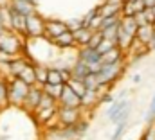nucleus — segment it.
Returning <instances> with one entry per match:
<instances>
[{
	"instance_id": "4468645a",
	"label": "nucleus",
	"mask_w": 155,
	"mask_h": 140,
	"mask_svg": "<svg viewBox=\"0 0 155 140\" xmlns=\"http://www.w3.org/2000/svg\"><path fill=\"white\" fill-rule=\"evenodd\" d=\"M58 104L63 106V108H83L81 97H78L76 94L67 86V84H65V88H63V94H61V97H60Z\"/></svg>"
},
{
	"instance_id": "c9c22d12",
	"label": "nucleus",
	"mask_w": 155,
	"mask_h": 140,
	"mask_svg": "<svg viewBox=\"0 0 155 140\" xmlns=\"http://www.w3.org/2000/svg\"><path fill=\"white\" fill-rule=\"evenodd\" d=\"M143 2H144L146 9H155V0H143Z\"/></svg>"
},
{
	"instance_id": "b1692460",
	"label": "nucleus",
	"mask_w": 155,
	"mask_h": 140,
	"mask_svg": "<svg viewBox=\"0 0 155 140\" xmlns=\"http://www.w3.org/2000/svg\"><path fill=\"white\" fill-rule=\"evenodd\" d=\"M9 104V86H7V77L0 75V111L5 110Z\"/></svg>"
},
{
	"instance_id": "f03ea898",
	"label": "nucleus",
	"mask_w": 155,
	"mask_h": 140,
	"mask_svg": "<svg viewBox=\"0 0 155 140\" xmlns=\"http://www.w3.org/2000/svg\"><path fill=\"white\" fill-rule=\"evenodd\" d=\"M137 31H139V24H137L135 16H132V18L123 16L121 24H119V33H117L116 45L128 54V50H130V49L134 47V43H135Z\"/></svg>"
},
{
	"instance_id": "2f4dec72",
	"label": "nucleus",
	"mask_w": 155,
	"mask_h": 140,
	"mask_svg": "<svg viewBox=\"0 0 155 140\" xmlns=\"http://www.w3.org/2000/svg\"><path fill=\"white\" fill-rule=\"evenodd\" d=\"M114 47H116V43H112V41H108V40H103V41H101V45H99L96 50H97L101 56H105V54H107V52H110Z\"/></svg>"
},
{
	"instance_id": "9b49d317",
	"label": "nucleus",
	"mask_w": 155,
	"mask_h": 140,
	"mask_svg": "<svg viewBox=\"0 0 155 140\" xmlns=\"http://www.w3.org/2000/svg\"><path fill=\"white\" fill-rule=\"evenodd\" d=\"M41 97H43V88L38 86V84H36V86H31V90H29V94H27V97H25V103L22 106V110H25L27 113L35 115V111L38 110V106H40Z\"/></svg>"
},
{
	"instance_id": "1a4fd4ad",
	"label": "nucleus",
	"mask_w": 155,
	"mask_h": 140,
	"mask_svg": "<svg viewBox=\"0 0 155 140\" xmlns=\"http://www.w3.org/2000/svg\"><path fill=\"white\" fill-rule=\"evenodd\" d=\"M69 31L67 20H60V18H45V40L52 41L61 34H65Z\"/></svg>"
},
{
	"instance_id": "ddd939ff",
	"label": "nucleus",
	"mask_w": 155,
	"mask_h": 140,
	"mask_svg": "<svg viewBox=\"0 0 155 140\" xmlns=\"http://www.w3.org/2000/svg\"><path fill=\"white\" fill-rule=\"evenodd\" d=\"M128 106H132V101L130 99H119V97H116V101L107 108V120L108 122H114L117 119V115H121Z\"/></svg>"
},
{
	"instance_id": "4c0bfd02",
	"label": "nucleus",
	"mask_w": 155,
	"mask_h": 140,
	"mask_svg": "<svg viewBox=\"0 0 155 140\" xmlns=\"http://www.w3.org/2000/svg\"><path fill=\"white\" fill-rule=\"evenodd\" d=\"M148 49H150V52H155V38L150 41V45H148Z\"/></svg>"
},
{
	"instance_id": "393cba45",
	"label": "nucleus",
	"mask_w": 155,
	"mask_h": 140,
	"mask_svg": "<svg viewBox=\"0 0 155 140\" xmlns=\"http://www.w3.org/2000/svg\"><path fill=\"white\" fill-rule=\"evenodd\" d=\"M99 99H101V94H97V92H87V95L81 99L83 110H92L94 106L99 104Z\"/></svg>"
},
{
	"instance_id": "5701e85b",
	"label": "nucleus",
	"mask_w": 155,
	"mask_h": 140,
	"mask_svg": "<svg viewBox=\"0 0 155 140\" xmlns=\"http://www.w3.org/2000/svg\"><path fill=\"white\" fill-rule=\"evenodd\" d=\"M25 84H29V86H36L38 83H36V67H35V63L31 61L25 68L22 70V74L18 75Z\"/></svg>"
},
{
	"instance_id": "e433bc0d",
	"label": "nucleus",
	"mask_w": 155,
	"mask_h": 140,
	"mask_svg": "<svg viewBox=\"0 0 155 140\" xmlns=\"http://www.w3.org/2000/svg\"><path fill=\"white\" fill-rule=\"evenodd\" d=\"M143 81V77H141V74H135V75H132V83H135V84H139Z\"/></svg>"
},
{
	"instance_id": "f8f14e48",
	"label": "nucleus",
	"mask_w": 155,
	"mask_h": 140,
	"mask_svg": "<svg viewBox=\"0 0 155 140\" xmlns=\"http://www.w3.org/2000/svg\"><path fill=\"white\" fill-rule=\"evenodd\" d=\"M31 63V59L27 58V56H18V58H15L7 67H5V74H7V79H11V77H18L20 74H22V70L25 68L27 65ZM35 63V61H33Z\"/></svg>"
},
{
	"instance_id": "6ab92c4d",
	"label": "nucleus",
	"mask_w": 155,
	"mask_h": 140,
	"mask_svg": "<svg viewBox=\"0 0 155 140\" xmlns=\"http://www.w3.org/2000/svg\"><path fill=\"white\" fill-rule=\"evenodd\" d=\"M155 38V25H139V31H137V41L141 43V45H150V41Z\"/></svg>"
},
{
	"instance_id": "cd10ccee",
	"label": "nucleus",
	"mask_w": 155,
	"mask_h": 140,
	"mask_svg": "<svg viewBox=\"0 0 155 140\" xmlns=\"http://www.w3.org/2000/svg\"><path fill=\"white\" fill-rule=\"evenodd\" d=\"M43 88V94H47V95H51V97H54L56 101H60V97H61V94H63V88H65V84H43L41 86Z\"/></svg>"
},
{
	"instance_id": "4be33fe9",
	"label": "nucleus",
	"mask_w": 155,
	"mask_h": 140,
	"mask_svg": "<svg viewBox=\"0 0 155 140\" xmlns=\"http://www.w3.org/2000/svg\"><path fill=\"white\" fill-rule=\"evenodd\" d=\"M71 70H72V77L74 79H79V81H85L92 72L88 68V65H85L83 61H79V59H74V63L71 65Z\"/></svg>"
},
{
	"instance_id": "79ce46f5",
	"label": "nucleus",
	"mask_w": 155,
	"mask_h": 140,
	"mask_svg": "<svg viewBox=\"0 0 155 140\" xmlns=\"http://www.w3.org/2000/svg\"><path fill=\"white\" fill-rule=\"evenodd\" d=\"M126 2H135V0H126ZM126 2H124V4H126Z\"/></svg>"
},
{
	"instance_id": "bb28decb",
	"label": "nucleus",
	"mask_w": 155,
	"mask_h": 140,
	"mask_svg": "<svg viewBox=\"0 0 155 140\" xmlns=\"http://www.w3.org/2000/svg\"><path fill=\"white\" fill-rule=\"evenodd\" d=\"M67 86L76 94L78 97H81V99H83V97L87 95V92H88V90H87V86H85V83H83V81H79V79H74V77L67 83Z\"/></svg>"
},
{
	"instance_id": "7c9ffc66",
	"label": "nucleus",
	"mask_w": 155,
	"mask_h": 140,
	"mask_svg": "<svg viewBox=\"0 0 155 140\" xmlns=\"http://www.w3.org/2000/svg\"><path fill=\"white\" fill-rule=\"evenodd\" d=\"M126 128H128V120H126V122H119V124H116L114 133H112L110 140H121L123 138V135L126 133Z\"/></svg>"
},
{
	"instance_id": "9d476101",
	"label": "nucleus",
	"mask_w": 155,
	"mask_h": 140,
	"mask_svg": "<svg viewBox=\"0 0 155 140\" xmlns=\"http://www.w3.org/2000/svg\"><path fill=\"white\" fill-rule=\"evenodd\" d=\"M25 25H27V18L20 13H16L15 9L9 7V22H7V29L16 33L18 36L25 38ZM27 40V38H25Z\"/></svg>"
},
{
	"instance_id": "473e14b6",
	"label": "nucleus",
	"mask_w": 155,
	"mask_h": 140,
	"mask_svg": "<svg viewBox=\"0 0 155 140\" xmlns=\"http://www.w3.org/2000/svg\"><path fill=\"white\" fill-rule=\"evenodd\" d=\"M67 25H69V31H71V33H74V31H78V29L85 27V25H83V18H76V20H67Z\"/></svg>"
},
{
	"instance_id": "a19ab883",
	"label": "nucleus",
	"mask_w": 155,
	"mask_h": 140,
	"mask_svg": "<svg viewBox=\"0 0 155 140\" xmlns=\"http://www.w3.org/2000/svg\"><path fill=\"white\" fill-rule=\"evenodd\" d=\"M29 2H31V4H35V5L38 7V0H29Z\"/></svg>"
},
{
	"instance_id": "aec40b11",
	"label": "nucleus",
	"mask_w": 155,
	"mask_h": 140,
	"mask_svg": "<svg viewBox=\"0 0 155 140\" xmlns=\"http://www.w3.org/2000/svg\"><path fill=\"white\" fill-rule=\"evenodd\" d=\"M94 33H96V31H92V29H88V27H81V29L74 31V38H76L78 49H81V47H88V45H90V40H92V36H94Z\"/></svg>"
},
{
	"instance_id": "72a5a7b5",
	"label": "nucleus",
	"mask_w": 155,
	"mask_h": 140,
	"mask_svg": "<svg viewBox=\"0 0 155 140\" xmlns=\"http://www.w3.org/2000/svg\"><path fill=\"white\" fill-rule=\"evenodd\" d=\"M103 40H105L103 34H101L99 31H96L94 36H92V40H90V45H88V47H90V49H97V47L101 45V41H103Z\"/></svg>"
},
{
	"instance_id": "412c9836",
	"label": "nucleus",
	"mask_w": 155,
	"mask_h": 140,
	"mask_svg": "<svg viewBox=\"0 0 155 140\" xmlns=\"http://www.w3.org/2000/svg\"><path fill=\"white\" fill-rule=\"evenodd\" d=\"M99 11H101V18H110V16H123V5L121 4H99Z\"/></svg>"
},
{
	"instance_id": "f704fd0d",
	"label": "nucleus",
	"mask_w": 155,
	"mask_h": 140,
	"mask_svg": "<svg viewBox=\"0 0 155 140\" xmlns=\"http://www.w3.org/2000/svg\"><path fill=\"white\" fill-rule=\"evenodd\" d=\"M141 140H155V124H152V126L146 128V131L143 133Z\"/></svg>"
},
{
	"instance_id": "c85d7f7f",
	"label": "nucleus",
	"mask_w": 155,
	"mask_h": 140,
	"mask_svg": "<svg viewBox=\"0 0 155 140\" xmlns=\"http://www.w3.org/2000/svg\"><path fill=\"white\" fill-rule=\"evenodd\" d=\"M49 84H65L63 81V74H61V68L58 67H51L49 68Z\"/></svg>"
},
{
	"instance_id": "a211bd4d",
	"label": "nucleus",
	"mask_w": 155,
	"mask_h": 140,
	"mask_svg": "<svg viewBox=\"0 0 155 140\" xmlns=\"http://www.w3.org/2000/svg\"><path fill=\"white\" fill-rule=\"evenodd\" d=\"M9 7L15 9L16 13L24 14L25 18L31 16V14H35V13H38V11H36V5L31 4L29 0H11V5H9Z\"/></svg>"
},
{
	"instance_id": "423d86ee",
	"label": "nucleus",
	"mask_w": 155,
	"mask_h": 140,
	"mask_svg": "<svg viewBox=\"0 0 155 140\" xmlns=\"http://www.w3.org/2000/svg\"><path fill=\"white\" fill-rule=\"evenodd\" d=\"M76 59L83 61L85 65H88V68L92 74H99V70L103 67L101 63V54L96 50V49H90V47H81L76 50Z\"/></svg>"
},
{
	"instance_id": "f3484780",
	"label": "nucleus",
	"mask_w": 155,
	"mask_h": 140,
	"mask_svg": "<svg viewBox=\"0 0 155 140\" xmlns=\"http://www.w3.org/2000/svg\"><path fill=\"white\" fill-rule=\"evenodd\" d=\"M99 24H101V11H99V5H96L94 9H90L83 16V25L88 27V29H92V31H97Z\"/></svg>"
},
{
	"instance_id": "f257e3e1",
	"label": "nucleus",
	"mask_w": 155,
	"mask_h": 140,
	"mask_svg": "<svg viewBox=\"0 0 155 140\" xmlns=\"http://www.w3.org/2000/svg\"><path fill=\"white\" fill-rule=\"evenodd\" d=\"M27 41L25 38L18 36L16 33L5 29L4 33H0V52L11 56V58H18V56H25L27 52Z\"/></svg>"
},
{
	"instance_id": "c756f323",
	"label": "nucleus",
	"mask_w": 155,
	"mask_h": 140,
	"mask_svg": "<svg viewBox=\"0 0 155 140\" xmlns=\"http://www.w3.org/2000/svg\"><path fill=\"white\" fill-rule=\"evenodd\" d=\"M144 120H146L148 126L155 124V94L152 95V99H150V106H148V111L144 115Z\"/></svg>"
},
{
	"instance_id": "6e6552de",
	"label": "nucleus",
	"mask_w": 155,
	"mask_h": 140,
	"mask_svg": "<svg viewBox=\"0 0 155 140\" xmlns=\"http://www.w3.org/2000/svg\"><path fill=\"white\" fill-rule=\"evenodd\" d=\"M123 72H124V63H121V65H103L99 74H97V79L103 86L112 88V84L123 75Z\"/></svg>"
},
{
	"instance_id": "58836bf2",
	"label": "nucleus",
	"mask_w": 155,
	"mask_h": 140,
	"mask_svg": "<svg viewBox=\"0 0 155 140\" xmlns=\"http://www.w3.org/2000/svg\"><path fill=\"white\" fill-rule=\"evenodd\" d=\"M5 31V25H4V22H2V16H0V33H4Z\"/></svg>"
},
{
	"instance_id": "dca6fc26",
	"label": "nucleus",
	"mask_w": 155,
	"mask_h": 140,
	"mask_svg": "<svg viewBox=\"0 0 155 140\" xmlns=\"http://www.w3.org/2000/svg\"><path fill=\"white\" fill-rule=\"evenodd\" d=\"M126 61V52L119 47H114L110 52H107L105 56H101V63L103 65H121Z\"/></svg>"
},
{
	"instance_id": "20e7f679",
	"label": "nucleus",
	"mask_w": 155,
	"mask_h": 140,
	"mask_svg": "<svg viewBox=\"0 0 155 140\" xmlns=\"http://www.w3.org/2000/svg\"><path fill=\"white\" fill-rule=\"evenodd\" d=\"M41 140H81V137L76 133L74 128H63L60 124H54L43 129Z\"/></svg>"
},
{
	"instance_id": "ea45409f",
	"label": "nucleus",
	"mask_w": 155,
	"mask_h": 140,
	"mask_svg": "<svg viewBox=\"0 0 155 140\" xmlns=\"http://www.w3.org/2000/svg\"><path fill=\"white\" fill-rule=\"evenodd\" d=\"M0 140H9V137L7 135H0Z\"/></svg>"
},
{
	"instance_id": "2eb2a0df",
	"label": "nucleus",
	"mask_w": 155,
	"mask_h": 140,
	"mask_svg": "<svg viewBox=\"0 0 155 140\" xmlns=\"http://www.w3.org/2000/svg\"><path fill=\"white\" fill-rule=\"evenodd\" d=\"M49 43H51L52 47H56L58 50H71V49H78L74 33H71V31H67L65 34H61L60 38H56V40H52V41H49Z\"/></svg>"
},
{
	"instance_id": "0eeeda50",
	"label": "nucleus",
	"mask_w": 155,
	"mask_h": 140,
	"mask_svg": "<svg viewBox=\"0 0 155 140\" xmlns=\"http://www.w3.org/2000/svg\"><path fill=\"white\" fill-rule=\"evenodd\" d=\"M25 38L27 40H45V18L35 13L31 16H27V25H25Z\"/></svg>"
},
{
	"instance_id": "7ed1b4c3",
	"label": "nucleus",
	"mask_w": 155,
	"mask_h": 140,
	"mask_svg": "<svg viewBox=\"0 0 155 140\" xmlns=\"http://www.w3.org/2000/svg\"><path fill=\"white\" fill-rule=\"evenodd\" d=\"M7 86H9V104L22 108L25 103V97L31 90L29 84H25L20 77H11L7 79Z\"/></svg>"
},
{
	"instance_id": "a878e982",
	"label": "nucleus",
	"mask_w": 155,
	"mask_h": 140,
	"mask_svg": "<svg viewBox=\"0 0 155 140\" xmlns=\"http://www.w3.org/2000/svg\"><path fill=\"white\" fill-rule=\"evenodd\" d=\"M35 67H36V83H38V86L47 84V81H49V68L51 67L41 65V63H35Z\"/></svg>"
},
{
	"instance_id": "39448f33",
	"label": "nucleus",
	"mask_w": 155,
	"mask_h": 140,
	"mask_svg": "<svg viewBox=\"0 0 155 140\" xmlns=\"http://www.w3.org/2000/svg\"><path fill=\"white\" fill-rule=\"evenodd\" d=\"M83 119H87L83 108H63V106H58V124L60 126L72 128Z\"/></svg>"
}]
</instances>
